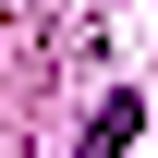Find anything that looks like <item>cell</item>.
<instances>
[{"instance_id":"6da1fadb","label":"cell","mask_w":158,"mask_h":158,"mask_svg":"<svg viewBox=\"0 0 158 158\" xmlns=\"http://www.w3.org/2000/svg\"><path fill=\"white\" fill-rule=\"evenodd\" d=\"M122 146H134V98H110L98 122H85V146H73V158H122Z\"/></svg>"}]
</instances>
